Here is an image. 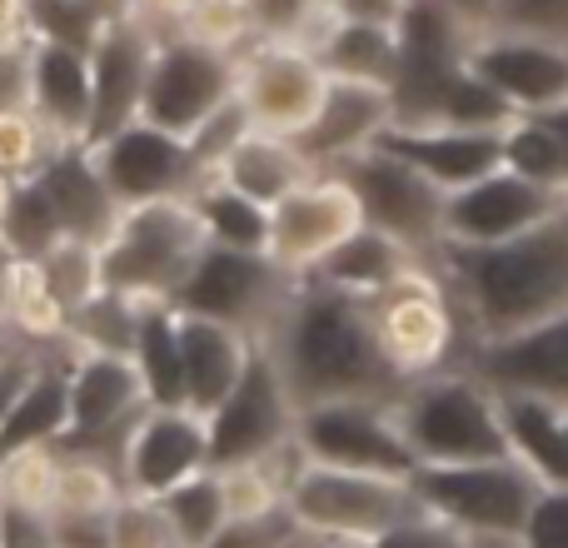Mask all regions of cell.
Segmentation results:
<instances>
[{
    "mask_svg": "<svg viewBox=\"0 0 568 548\" xmlns=\"http://www.w3.org/2000/svg\"><path fill=\"white\" fill-rule=\"evenodd\" d=\"M280 364L294 404L320 399H399L369 324V294H349L320 274H300L275 329L260 339Z\"/></svg>",
    "mask_w": 568,
    "mask_h": 548,
    "instance_id": "6da1fadb",
    "label": "cell"
},
{
    "mask_svg": "<svg viewBox=\"0 0 568 548\" xmlns=\"http://www.w3.org/2000/svg\"><path fill=\"white\" fill-rule=\"evenodd\" d=\"M434 270L459 300L474 344L509 339L568 309V205L494 245H439Z\"/></svg>",
    "mask_w": 568,
    "mask_h": 548,
    "instance_id": "7a4b0ae2",
    "label": "cell"
},
{
    "mask_svg": "<svg viewBox=\"0 0 568 548\" xmlns=\"http://www.w3.org/2000/svg\"><path fill=\"white\" fill-rule=\"evenodd\" d=\"M399 70H394V120L399 125H504L509 110L469 70L474 30L444 0H404Z\"/></svg>",
    "mask_w": 568,
    "mask_h": 548,
    "instance_id": "3957f363",
    "label": "cell"
},
{
    "mask_svg": "<svg viewBox=\"0 0 568 548\" xmlns=\"http://www.w3.org/2000/svg\"><path fill=\"white\" fill-rule=\"evenodd\" d=\"M369 324L384 364L399 384H414L424 374H439L449 364H464L474 349V334L464 324L459 300L449 294L434 260H419L369 294Z\"/></svg>",
    "mask_w": 568,
    "mask_h": 548,
    "instance_id": "277c9868",
    "label": "cell"
},
{
    "mask_svg": "<svg viewBox=\"0 0 568 548\" xmlns=\"http://www.w3.org/2000/svg\"><path fill=\"white\" fill-rule=\"evenodd\" d=\"M394 414H399V429L419 464H469L509 454L499 389L469 364H449L439 374L404 384Z\"/></svg>",
    "mask_w": 568,
    "mask_h": 548,
    "instance_id": "5b68a950",
    "label": "cell"
},
{
    "mask_svg": "<svg viewBox=\"0 0 568 548\" xmlns=\"http://www.w3.org/2000/svg\"><path fill=\"white\" fill-rule=\"evenodd\" d=\"M210 235L200 225L195 205L185 195L175 200H140L120 205L110 235L100 240V270L105 290L130 294V300H175L185 274L205 255Z\"/></svg>",
    "mask_w": 568,
    "mask_h": 548,
    "instance_id": "8992f818",
    "label": "cell"
},
{
    "mask_svg": "<svg viewBox=\"0 0 568 548\" xmlns=\"http://www.w3.org/2000/svg\"><path fill=\"white\" fill-rule=\"evenodd\" d=\"M294 524L304 534L339 544L369 548L379 534H389L399 519L424 509L414 479L404 474H374V469H339V464H304L300 479L284 494Z\"/></svg>",
    "mask_w": 568,
    "mask_h": 548,
    "instance_id": "52a82bcc",
    "label": "cell"
},
{
    "mask_svg": "<svg viewBox=\"0 0 568 548\" xmlns=\"http://www.w3.org/2000/svg\"><path fill=\"white\" fill-rule=\"evenodd\" d=\"M414 489H419L424 509L444 514L474 539H519L544 484L514 454H494V459L469 464H419Z\"/></svg>",
    "mask_w": 568,
    "mask_h": 548,
    "instance_id": "ba28073f",
    "label": "cell"
},
{
    "mask_svg": "<svg viewBox=\"0 0 568 548\" xmlns=\"http://www.w3.org/2000/svg\"><path fill=\"white\" fill-rule=\"evenodd\" d=\"M300 274L280 270L265 250H230V245H205L195 270L175 290V309L185 314H210L220 324H235L250 339H265L275 319L290 304Z\"/></svg>",
    "mask_w": 568,
    "mask_h": 548,
    "instance_id": "9c48e42d",
    "label": "cell"
},
{
    "mask_svg": "<svg viewBox=\"0 0 568 548\" xmlns=\"http://www.w3.org/2000/svg\"><path fill=\"white\" fill-rule=\"evenodd\" d=\"M235 80H240V55L205 45L195 35H180V30H160L145 95H140V120L190 140L235 95Z\"/></svg>",
    "mask_w": 568,
    "mask_h": 548,
    "instance_id": "30bf717a",
    "label": "cell"
},
{
    "mask_svg": "<svg viewBox=\"0 0 568 548\" xmlns=\"http://www.w3.org/2000/svg\"><path fill=\"white\" fill-rule=\"evenodd\" d=\"M329 170L349 180L354 200L364 210V225L394 235L424 260L444 245V200H449V190H439L429 175H419L409 160L389 155L384 145H369Z\"/></svg>",
    "mask_w": 568,
    "mask_h": 548,
    "instance_id": "8fae6325",
    "label": "cell"
},
{
    "mask_svg": "<svg viewBox=\"0 0 568 548\" xmlns=\"http://www.w3.org/2000/svg\"><path fill=\"white\" fill-rule=\"evenodd\" d=\"M294 439L314 464H339V469H374L414 479L409 439L399 429L394 399H320L304 404L294 419Z\"/></svg>",
    "mask_w": 568,
    "mask_h": 548,
    "instance_id": "7c38bea8",
    "label": "cell"
},
{
    "mask_svg": "<svg viewBox=\"0 0 568 548\" xmlns=\"http://www.w3.org/2000/svg\"><path fill=\"white\" fill-rule=\"evenodd\" d=\"M65 379H70V429L55 449H90L115 459L125 429L150 404L135 359L115 349H80V344H70Z\"/></svg>",
    "mask_w": 568,
    "mask_h": 548,
    "instance_id": "4fadbf2b",
    "label": "cell"
},
{
    "mask_svg": "<svg viewBox=\"0 0 568 548\" xmlns=\"http://www.w3.org/2000/svg\"><path fill=\"white\" fill-rule=\"evenodd\" d=\"M329 85V70L320 65V55L294 40L280 35H260L240 50V80L235 95L245 105L250 125L255 130H275V135H300L314 120Z\"/></svg>",
    "mask_w": 568,
    "mask_h": 548,
    "instance_id": "5bb4252c",
    "label": "cell"
},
{
    "mask_svg": "<svg viewBox=\"0 0 568 548\" xmlns=\"http://www.w3.org/2000/svg\"><path fill=\"white\" fill-rule=\"evenodd\" d=\"M294 419H300V404H294L280 364L270 359V349L260 344L255 359L240 374V384L220 399V409L210 414V469L275 454L280 444L294 439Z\"/></svg>",
    "mask_w": 568,
    "mask_h": 548,
    "instance_id": "9a60e30c",
    "label": "cell"
},
{
    "mask_svg": "<svg viewBox=\"0 0 568 548\" xmlns=\"http://www.w3.org/2000/svg\"><path fill=\"white\" fill-rule=\"evenodd\" d=\"M95 170L105 175L115 205H140V200H175V195H195L205 165L195 160L185 135H170V130L150 125V120H130L115 135L95 140L90 145Z\"/></svg>",
    "mask_w": 568,
    "mask_h": 548,
    "instance_id": "2e32d148",
    "label": "cell"
},
{
    "mask_svg": "<svg viewBox=\"0 0 568 548\" xmlns=\"http://www.w3.org/2000/svg\"><path fill=\"white\" fill-rule=\"evenodd\" d=\"M115 469L125 494L160 499L165 489L210 469V419L190 404H145L120 439Z\"/></svg>",
    "mask_w": 568,
    "mask_h": 548,
    "instance_id": "e0dca14e",
    "label": "cell"
},
{
    "mask_svg": "<svg viewBox=\"0 0 568 548\" xmlns=\"http://www.w3.org/2000/svg\"><path fill=\"white\" fill-rule=\"evenodd\" d=\"M359 225H364V210H359V200H354L349 180L334 175V170H314L280 205H270L265 255L290 274H310Z\"/></svg>",
    "mask_w": 568,
    "mask_h": 548,
    "instance_id": "ac0fdd59",
    "label": "cell"
},
{
    "mask_svg": "<svg viewBox=\"0 0 568 548\" xmlns=\"http://www.w3.org/2000/svg\"><path fill=\"white\" fill-rule=\"evenodd\" d=\"M469 70L494 90V100L509 115H539L568 100V40L479 30L469 40Z\"/></svg>",
    "mask_w": 568,
    "mask_h": 548,
    "instance_id": "d6986e66",
    "label": "cell"
},
{
    "mask_svg": "<svg viewBox=\"0 0 568 548\" xmlns=\"http://www.w3.org/2000/svg\"><path fill=\"white\" fill-rule=\"evenodd\" d=\"M559 205H568V195L549 185L514 175V170H489V175L469 180V185L449 190L444 200V245H494L534 230L539 220H549Z\"/></svg>",
    "mask_w": 568,
    "mask_h": 548,
    "instance_id": "ffe728a7",
    "label": "cell"
},
{
    "mask_svg": "<svg viewBox=\"0 0 568 548\" xmlns=\"http://www.w3.org/2000/svg\"><path fill=\"white\" fill-rule=\"evenodd\" d=\"M160 30L150 26L140 10L115 16L100 40L90 45V135L85 145L115 135L120 125L140 120V95H145V75L155 60Z\"/></svg>",
    "mask_w": 568,
    "mask_h": 548,
    "instance_id": "44dd1931",
    "label": "cell"
},
{
    "mask_svg": "<svg viewBox=\"0 0 568 548\" xmlns=\"http://www.w3.org/2000/svg\"><path fill=\"white\" fill-rule=\"evenodd\" d=\"M394 120V95L389 85H369V80H344L329 75L324 100L314 110V120L294 135V145L304 150L314 170H329L339 160L369 150L384 135V125Z\"/></svg>",
    "mask_w": 568,
    "mask_h": 548,
    "instance_id": "7402d4cb",
    "label": "cell"
},
{
    "mask_svg": "<svg viewBox=\"0 0 568 548\" xmlns=\"http://www.w3.org/2000/svg\"><path fill=\"white\" fill-rule=\"evenodd\" d=\"M374 145L409 160V165L419 170V175H429L439 190H459V185H469V180L499 170L504 125H399V120H389Z\"/></svg>",
    "mask_w": 568,
    "mask_h": 548,
    "instance_id": "603a6c76",
    "label": "cell"
},
{
    "mask_svg": "<svg viewBox=\"0 0 568 548\" xmlns=\"http://www.w3.org/2000/svg\"><path fill=\"white\" fill-rule=\"evenodd\" d=\"M464 364L484 374L494 389H524L568 404V309L524 334H509V339L474 344Z\"/></svg>",
    "mask_w": 568,
    "mask_h": 548,
    "instance_id": "cb8c5ba5",
    "label": "cell"
},
{
    "mask_svg": "<svg viewBox=\"0 0 568 548\" xmlns=\"http://www.w3.org/2000/svg\"><path fill=\"white\" fill-rule=\"evenodd\" d=\"M26 105L45 120L60 145H85L90 135V50L60 40H26Z\"/></svg>",
    "mask_w": 568,
    "mask_h": 548,
    "instance_id": "d4e9b609",
    "label": "cell"
},
{
    "mask_svg": "<svg viewBox=\"0 0 568 548\" xmlns=\"http://www.w3.org/2000/svg\"><path fill=\"white\" fill-rule=\"evenodd\" d=\"M180 314V374H185V404L195 414H215L220 399L240 384L245 364L255 359L260 344L235 324H220L210 314Z\"/></svg>",
    "mask_w": 568,
    "mask_h": 548,
    "instance_id": "484cf974",
    "label": "cell"
},
{
    "mask_svg": "<svg viewBox=\"0 0 568 548\" xmlns=\"http://www.w3.org/2000/svg\"><path fill=\"white\" fill-rule=\"evenodd\" d=\"M36 180L45 185V195H50V205H55L65 235L95 240V245L110 235L120 205H115V195H110L105 175L95 170V155H90V145H60L55 155L40 165Z\"/></svg>",
    "mask_w": 568,
    "mask_h": 548,
    "instance_id": "4316f807",
    "label": "cell"
},
{
    "mask_svg": "<svg viewBox=\"0 0 568 548\" xmlns=\"http://www.w3.org/2000/svg\"><path fill=\"white\" fill-rule=\"evenodd\" d=\"M314 175V165L304 160V150L294 145V135H275V130H255L250 125L235 145L225 150V160L215 165V180L235 185L240 195L260 200V205H280L294 185Z\"/></svg>",
    "mask_w": 568,
    "mask_h": 548,
    "instance_id": "83f0119b",
    "label": "cell"
},
{
    "mask_svg": "<svg viewBox=\"0 0 568 548\" xmlns=\"http://www.w3.org/2000/svg\"><path fill=\"white\" fill-rule=\"evenodd\" d=\"M499 419L509 454L529 464L539 484H568V404L524 389H499Z\"/></svg>",
    "mask_w": 568,
    "mask_h": 548,
    "instance_id": "f1b7e54d",
    "label": "cell"
},
{
    "mask_svg": "<svg viewBox=\"0 0 568 548\" xmlns=\"http://www.w3.org/2000/svg\"><path fill=\"white\" fill-rule=\"evenodd\" d=\"M320 65L344 80H369V85H394L399 70V30L389 20H354L334 16L324 40L314 45Z\"/></svg>",
    "mask_w": 568,
    "mask_h": 548,
    "instance_id": "f546056e",
    "label": "cell"
},
{
    "mask_svg": "<svg viewBox=\"0 0 568 548\" xmlns=\"http://www.w3.org/2000/svg\"><path fill=\"white\" fill-rule=\"evenodd\" d=\"M419 260L424 255H414V250L399 245L394 235H384V230H374V225H359L344 245H334L310 274L339 284V290H349V294H374V290H384L389 280H399L409 265H419Z\"/></svg>",
    "mask_w": 568,
    "mask_h": 548,
    "instance_id": "4dcf8cb0",
    "label": "cell"
},
{
    "mask_svg": "<svg viewBox=\"0 0 568 548\" xmlns=\"http://www.w3.org/2000/svg\"><path fill=\"white\" fill-rule=\"evenodd\" d=\"M150 404H185V374H180V314L165 300H145L130 344Z\"/></svg>",
    "mask_w": 568,
    "mask_h": 548,
    "instance_id": "1f68e13d",
    "label": "cell"
},
{
    "mask_svg": "<svg viewBox=\"0 0 568 548\" xmlns=\"http://www.w3.org/2000/svg\"><path fill=\"white\" fill-rule=\"evenodd\" d=\"M195 205L200 225H205L210 245H230V250H265V235H270V210L260 200L240 195L235 185L225 180H200V190L190 195Z\"/></svg>",
    "mask_w": 568,
    "mask_h": 548,
    "instance_id": "d6a6232c",
    "label": "cell"
},
{
    "mask_svg": "<svg viewBox=\"0 0 568 548\" xmlns=\"http://www.w3.org/2000/svg\"><path fill=\"white\" fill-rule=\"evenodd\" d=\"M504 170L534 180V185H549L568 195V170H564V145L554 135V125L544 115H509L504 120Z\"/></svg>",
    "mask_w": 568,
    "mask_h": 548,
    "instance_id": "836d02e7",
    "label": "cell"
},
{
    "mask_svg": "<svg viewBox=\"0 0 568 548\" xmlns=\"http://www.w3.org/2000/svg\"><path fill=\"white\" fill-rule=\"evenodd\" d=\"M0 240H6L20 260H40L50 245L65 240V225H60L55 205H50L45 185H40L36 175L16 180V190H10L6 215H0Z\"/></svg>",
    "mask_w": 568,
    "mask_h": 548,
    "instance_id": "e575fe53",
    "label": "cell"
},
{
    "mask_svg": "<svg viewBox=\"0 0 568 548\" xmlns=\"http://www.w3.org/2000/svg\"><path fill=\"white\" fill-rule=\"evenodd\" d=\"M160 509L170 514V524H175V534L185 539V548H210V539L230 524L225 489H220V469H200L195 479L165 489L160 494Z\"/></svg>",
    "mask_w": 568,
    "mask_h": 548,
    "instance_id": "d590c367",
    "label": "cell"
},
{
    "mask_svg": "<svg viewBox=\"0 0 568 548\" xmlns=\"http://www.w3.org/2000/svg\"><path fill=\"white\" fill-rule=\"evenodd\" d=\"M55 479H60V449L55 444L16 449V454L0 459V504H6V509L50 519V509H55Z\"/></svg>",
    "mask_w": 568,
    "mask_h": 548,
    "instance_id": "8d00e7d4",
    "label": "cell"
},
{
    "mask_svg": "<svg viewBox=\"0 0 568 548\" xmlns=\"http://www.w3.org/2000/svg\"><path fill=\"white\" fill-rule=\"evenodd\" d=\"M36 265H40V274H45L50 294L65 304V314H75L80 304H90L100 290H105V270H100V245L95 240L65 235L60 245H50Z\"/></svg>",
    "mask_w": 568,
    "mask_h": 548,
    "instance_id": "74e56055",
    "label": "cell"
},
{
    "mask_svg": "<svg viewBox=\"0 0 568 548\" xmlns=\"http://www.w3.org/2000/svg\"><path fill=\"white\" fill-rule=\"evenodd\" d=\"M70 329L65 304L50 294L45 274L36 260H20V280H16V309H10V334L26 344H60Z\"/></svg>",
    "mask_w": 568,
    "mask_h": 548,
    "instance_id": "f35d334b",
    "label": "cell"
},
{
    "mask_svg": "<svg viewBox=\"0 0 568 548\" xmlns=\"http://www.w3.org/2000/svg\"><path fill=\"white\" fill-rule=\"evenodd\" d=\"M60 140L45 130V120L30 105H0V175L6 180H30L40 175Z\"/></svg>",
    "mask_w": 568,
    "mask_h": 548,
    "instance_id": "ab89813d",
    "label": "cell"
},
{
    "mask_svg": "<svg viewBox=\"0 0 568 548\" xmlns=\"http://www.w3.org/2000/svg\"><path fill=\"white\" fill-rule=\"evenodd\" d=\"M105 548H185L170 514L150 494H120L105 514Z\"/></svg>",
    "mask_w": 568,
    "mask_h": 548,
    "instance_id": "60d3db41",
    "label": "cell"
},
{
    "mask_svg": "<svg viewBox=\"0 0 568 548\" xmlns=\"http://www.w3.org/2000/svg\"><path fill=\"white\" fill-rule=\"evenodd\" d=\"M175 30L205 40V45H215V50H230V55H240L250 40H260L250 0H200Z\"/></svg>",
    "mask_w": 568,
    "mask_h": 548,
    "instance_id": "b9f144b4",
    "label": "cell"
},
{
    "mask_svg": "<svg viewBox=\"0 0 568 548\" xmlns=\"http://www.w3.org/2000/svg\"><path fill=\"white\" fill-rule=\"evenodd\" d=\"M469 544H474V534H464L459 524H449L434 509H419L394 524L389 534H379L369 548H469Z\"/></svg>",
    "mask_w": 568,
    "mask_h": 548,
    "instance_id": "7bdbcfd3",
    "label": "cell"
},
{
    "mask_svg": "<svg viewBox=\"0 0 568 548\" xmlns=\"http://www.w3.org/2000/svg\"><path fill=\"white\" fill-rule=\"evenodd\" d=\"M514 544L519 548H568V484H544Z\"/></svg>",
    "mask_w": 568,
    "mask_h": 548,
    "instance_id": "ee69618b",
    "label": "cell"
},
{
    "mask_svg": "<svg viewBox=\"0 0 568 548\" xmlns=\"http://www.w3.org/2000/svg\"><path fill=\"white\" fill-rule=\"evenodd\" d=\"M489 30H524V35L568 40V0H499Z\"/></svg>",
    "mask_w": 568,
    "mask_h": 548,
    "instance_id": "f6af8a7d",
    "label": "cell"
},
{
    "mask_svg": "<svg viewBox=\"0 0 568 548\" xmlns=\"http://www.w3.org/2000/svg\"><path fill=\"white\" fill-rule=\"evenodd\" d=\"M250 130V115H245V105H240V95H230L225 105L215 110V115L205 120V125L190 135V150H195V160L205 165V175H215V165L225 160V150L235 145L240 135Z\"/></svg>",
    "mask_w": 568,
    "mask_h": 548,
    "instance_id": "bcb514c9",
    "label": "cell"
},
{
    "mask_svg": "<svg viewBox=\"0 0 568 548\" xmlns=\"http://www.w3.org/2000/svg\"><path fill=\"white\" fill-rule=\"evenodd\" d=\"M300 534V524H294L290 504L275 514H260V519H230L225 529L210 539V548H284Z\"/></svg>",
    "mask_w": 568,
    "mask_h": 548,
    "instance_id": "7dc6e473",
    "label": "cell"
},
{
    "mask_svg": "<svg viewBox=\"0 0 568 548\" xmlns=\"http://www.w3.org/2000/svg\"><path fill=\"white\" fill-rule=\"evenodd\" d=\"M40 349H45V344H26V339H16V344H6V349H0V429H6L16 399L26 394V384L36 379Z\"/></svg>",
    "mask_w": 568,
    "mask_h": 548,
    "instance_id": "c3c4849f",
    "label": "cell"
},
{
    "mask_svg": "<svg viewBox=\"0 0 568 548\" xmlns=\"http://www.w3.org/2000/svg\"><path fill=\"white\" fill-rule=\"evenodd\" d=\"M0 548H60V539L50 529V519L0 504Z\"/></svg>",
    "mask_w": 568,
    "mask_h": 548,
    "instance_id": "681fc988",
    "label": "cell"
},
{
    "mask_svg": "<svg viewBox=\"0 0 568 548\" xmlns=\"http://www.w3.org/2000/svg\"><path fill=\"white\" fill-rule=\"evenodd\" d=\"M320 6L324 0H250V10H255V30L260 35H280V40H290L294 30H300V20Z\"/></svg>",
    "mask_w": 568,
    "mask_h": 548,
    "instance_id": "f907efd6",
    "label": "cell"
},
{
    "mask_svg": "<svg viewBox=\"0 0 568 548\" xmlns=\"http://www.w3.org/2000/svg\"><path fill=\"white\" fill-rule=\"evenodd\" d=\"M16 280H20V255L0 240V334H10V309H16Z\"/></svg>",
    "mask_w": 568,
    "mask_h": 548,
    "instance_id": "816d5d0a",
    "label": "cell"
},
{
    "mask_svg": "<svg viewBox=\"0 0 568 548\" xmlns=\"http://www.w3.org/2000/svg\"><path fill=\"white\" fill-rule=\"evenodd\" d=\"M195 6H200V0H135V10H140V16H145L155 30H175Z\"/></svg>",
    "mask_w": 568,
    "mask_h": 548,
    "instance_id": "f5cc1de1",
    "label": "cell"
},
{
    "mask_svg": "<svg viewBox=\"0 0 568 548\" xmlns=\"http://www.w3.org/2000/svg\"><path fill=\"white\" fill-rule=\"evenodd\" d=\"M0 40L6 45L30 40V0H0Z\"/></svg>",
    "mask_w": 568,
    "mask_h": 548,
    "instance_id": "db71d44e",
    "label": "cell"
},
{
    "mask_svg": "<svg viewBox=\"0 0 568 548\" xmlns=\"http://www.w3.org/2000/svg\"><path fill=\"white\" fill-rule=\"evenodd\" d=\"M444 6H449L454 16L474 30V35H479V30H489L494 16H499V0H444Z\"/></svg>",
    "mask_w": 568,
    "mask_h": 548,
    "instance_id": "11a10c76",
    "label": "cell"
},
{
    "mask_svg": "<svg viewBox=\"0 0 568 548\" xmlns=\"http://www.w3.org/2000/svg\"><path fill=\"white\" fill-rule=\"evenodd\" d=\"M544 120L554 125V135H559V145H564V170H568V100L564 105H554V110H539Z\"/></svg>",
    "mask_w": 568,
    "mask_h": 548,
    "instance_id": "9f6ffc18",
    "label": "cell"
},
{
    "mask_svg": "<svg viewBox=\"0 0 568 548\" xmlns=\"http://www.w3.org/2000/svg\"><path fill=\"white\" fill-rule=\"evenodd\" d=\"M284 548H364V544H339V539H320V534H294V539L290 544H284Z\"/></svg>",
    "mask_w": 568,
    "mask_h": 548,
    "instance_id": "6f0895ef",
    "label": "cell"
},
{
    "mask_svg": "<svg viewBox=\"0 0 568 548\" xmlns=\"http://www.w3.org/2000/svg\"><path fill=\"white\" fill-rule=\"evenodd\" d=\"M469 548H519V544H514V539H474Z\"/></svg>",
    "mask_w": 568,
    "mask_h": 548,
    "instance_id": "680465c9",
    "label": "cell"
},
{
    "mask_svg": "<svg viewBox=\"0 0 568 548\" xmlns=\"http://www.w3.org/2000/svg\"><path fill=\"white\" fill-rule=\"evenodd\" d=\"M10 190H16V180H6V175H0V215H6V200H10Z\"/></svg>",
    "mask_w": 568,
    "mask_h": 548,
    "instance_id": "91938a15",
    "label": "cell"
},
{
    "mask_svg": "<svg viewBox=\"0 0 568 548\" xmlns=\"http://www.w3.org/2000/svg\"><path fill=\"white\" fill-rule=\"evenodd\" d=\"M6 344H16V334H0V349H6Z\"/></svg>",
    "mask_w": 568,
    "mask_h": 548,
    "instance_id": "94428289",
    "label": "cell"
},
{
    "mask_svg": "<svg viewBox=\"0 0 568 548\" xmlns=\"http://www.w3.org/2000/svg\"><path fill=\"white\" fill-rule=\"evenodd\" d=\"M0 45H6V40H0Z\"/></svg>",
    "mask_w": 568,
    "mask_h": 548,
    "instance_id": "6125c7cd",
    "label": "cell"
}]
</instances>
